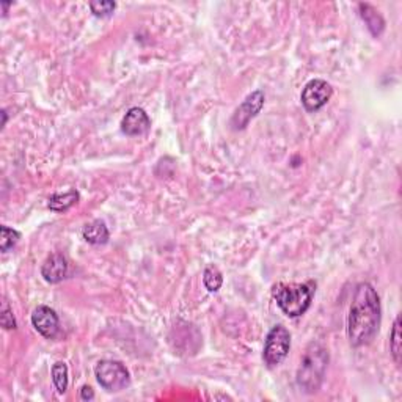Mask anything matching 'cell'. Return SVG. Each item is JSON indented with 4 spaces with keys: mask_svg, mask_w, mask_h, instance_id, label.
Here are the masks:
<instances>
[{
    "mask_svg": "<svg viewBox=\"0 0 402 402\" xmlns=\"http://www.w3.org/2000/svg\"><path fill=\"white\" fill-rule=\"evenodd\" d=\"M381 325V300L369 283H360L349 308L347 336L353 347L366 346L374 340Z\"/></svg>",
    "mask_w": 402,
    "mask_h": 402,
    "instance_id": "cell-1",
    "label": "cell"
},
{
    "mask_svg": "<svg viewBox=\"0 0 402 402\" xmlns=\"http://www.w3.org/2000/svg\"><path fill=\"white\" fill-rule=\"evenodd\" d=\"M329 365V352L319 342H310L297 369V385L305 393H316L321 388Z\"/></svg>",
    "mask_w": 402,
    "mask_h": 402,
    "instance_id": "cell-2",
    "label": "cell"
},
{
    "mask_svg": "<svg viewBox=\"0 0 402 402\" xmlns=\"http://www.w3.org/2000/svg\"><path fill=\"white\" fill-rule=\"evenodd\" d=\"M313 294L311 283H279L272 289L277 305L288 317H299L310 308Z\"/></svg>",
    "mask_w": 402,
    "mask_h": 402,
    "instance_id": "cell-3",
    "label": "cell"
},
{
    "mask_svg": "<svg viewBox=\"0 0 402 402\" xmlns=\"http://www.w3.org/2000/svg\"><path fill=\"white\" fill-rule=\"evenodd\" d=\"M94 374L99 385L107 392H121L131 383L126 366L114 360H101L94 368Z\"/></svg>",
    "mask_w": 402,
    "mask_h": 402,
    "instance_id": "cell-4",
    "label": "cell"
},
{
    "mask_svg": "<svg viewBox=\"0 0 402 402\" xmlns=\"http://www.w3.org/2000/svg\"><path fill=\"white\" fill-rule=\"evenodd\" d=\"M289 349H291V333L288 332V329L283 327V325L272 327V330L268 333V338H265L263 352L265 365L269 368L279 366L288 357Z\"/></svg>",
    "mask_w": 402,
    "mask_h": 402,
    "instance_id": "cell-5",
    "label": "cell"
},
{
    "mask_svg": "<svg viewBox=\"0 0 402 402\" xmlns=\"http://www.w3.org/2000/svg\"><path fill=\"white\" fill-rule=\"evenodd\" d=\"M333 94V88L329 82L322 79H313L305 85L302 91V104L308 112L321 110L325 104L329 103Z\"/></svg>",
    "mask_w": 402,
    "mask_h": 402,
    "instance_id": "cell-6",
    "label": "cell"
},
{
    "mask_svg": "<svg viewBox=\"0 0 402 402\" xmlns=\"http://www.w3.org/2000/svg\"><path fill=\"white\" fill-rule=\"evenodd\" d=\"M263 105H264V93L261 90H256L252 94H248L244 103L239 105L231 118L233 129H236V131L244 129L247 124L250 123L252 118H255L259 114Z\"/></svg>",
    "mask_w": 402,
    "mask_h": 402,
    "instance_id": "cell-7",
    "label": "cell"
},
{
    "mask_svg": "<svg viewBox=\"0 0 402 402\" xmlns=\"http://www.w3.org/2000/svg\"><path fill=\"white\" fill-rule=\"evenodd\" d=\"M32 324L40 335H43L44 338L49 340L55 338V335L58 333V327H60L57 313L44 305L35 308L32 315Z\"/></svg>",
    "mask_w": 402,
    "mask_h": 402,
    "instance_id": "cell-8",
    "label": "cell"
},
{
    "mask_svg": "<svg viewBox=\"0 0 402 402\" xmlns=\"http://www.w3.org/2000/svg\"><path fill=\"white\" fill-rule=\"evenodd\" d=\"M69 265L67 258L62 253H52L51 256H47L46 261L41 265V275L47 283H60L68 277Z\"/></svg>",
    "mask_w": 402,
    "mask_h": 402,
    "instance_id": "cell-9",
    "label": "cell"
},
{
    "mask_svg": "<svg viewBox=\"0 0 402 402\" xmlns=\"http://www.w3.org/2000/svg\"><path fill=\"white\" fill-rule=\"evenodd\" d=\"M150 116L140 107L129 109L121 120V131L126 135H141L150 131Z\"/></svg>",
    "mask_w": 402,
    "mask_h": 402,
    "instance_id": "cell-10",
    "label": "cell"
},
{
    "mask_svg": "<svg viewBox=\"0 0 402 402\" xmlns=\"http://www.w3.org/2000/svg\"><path fill=\"white\" fill-rule=\"evenodd\" d=\"M358 11H360V16H362V19L365 21L366 26H368L369 32L374 35V37H381L383 30H385V21H383V17L381 16L379 11H377L369 3H360Z\"/></svg>",
    "mask_w": 402,
    "mask_h": 402,
    "instance_id": "cell-11",
    "label": "cell"
},
{
    "mask_svg": "<svg viewBox=\"0 0 402 402\" xmlns=\"http://www.w3.org/2000/svg\"><path fill=\"white\" fill-rule=\"evenodd\" d=\"M84 239L88 242V244L93 245H104L109 242V228L105 227V223L103 220H94L91 223H88L84 227Z\"/></svg>",
    "mask_w": 402,
    "mask_h": 402,
    "instance_id": "cell-12",
    "label": "cell"
},
{
    "mask_svg": "<svg viewBox=\"0 0 402 402\" xmlns=\"http://www.w3.org/2000/svg\"><path fill=\"white\" fill-rule=\"evenodd\" d=\"M80 198V195L78 191L71 189L67 193H55L49 198V206L51 211L54 212H67L69 208H73L74 204H78V201Z\"/></svg>",
    "mask_w": 402,
    "mask_h": 402,
    "instance_id": "cell-13",
    "label": "cell"
},
{
    "mask_svg": "<svg viewBox=\"0 0 402 402\" xmlns=\"http://www.w3.org/2000/svg\"><path fill=\"white\" fill-rule=\"evenodd\" d=\"M390 351L396 365H401V353H402V340H401V317H396L393 324L392 335H390Z\"/></svg>",
    "mask_w": 402,
    "mask_h": 402,
    "instance_id": "cell-14",
    "label": "cell"
},
{
    "mask_svg": "<svg viewBox=\"0 0 402 402\" xmlns=\"http://www.w3.org/2000/svg\"><path fill=\"white\" fill-rule=\"evenodd\" d=\"M52 381H54V385L57 388V392L63 394L67 393L68 390V366L63 362H57L52 366Z\"/></svg>",
    "mask_w": 402,
    "mask_h": 402,
    "instance_id": "cell-15",
    "label": "cell"
},
{
    "mask_svg": "<svg viewBox=\"0 0 402 402\" xmlns=\"http://www.w3.org/2000/svg\"><path fill=\"white\" fill-rule=\"evenodd\" d=\"M203 283L209 292H217L222 288L223 275L217 265H208L203 275Z\"/></svg>",
    "mask_w": 402,
    "mask_h": 402,
    "instance_id": "cell-16",
    "label": "cell"
},
{
    "mask_svg": "<svg viewBox=\"0 0 402 402\" xmlns=\"http://www.w3.org/2000/svg\"><path fill=\"white\" fill-rule=\"evenodd\" d=\"M21 239V234L13 228H8L7 225L0 227V250L3 253L10 252Z\"/></svg>",
    "mask_w": 402,
    "mask_h": 402,
    "instance_id": "cell-17",
    "label": "cell"
},
{
    "mask_svg": "<svg viewBox=\"0 0 402 402\" xmlns=\"http://www.w3.org/2000/svg\"><path fill=\"white\" fill-rule=\"evenodd\" d=\"M116 8V3L112 0H96V2H90L91 13L96 17H107Z\"/></svg>",
    "mask_w": 402,
    "mask_h": 402,
    "instance_id": "cell-18",
    "label": "cell"
},
{
    "mask_svg": "<svg viewBox=\"0 0 402 402\" xmlns=\"http://www.w3.org/2000/svg\"><path fill=\"white\" fill-rule=\"evenodd\" d=\"M2 327L11 330V329H16V321H15V316H13V310H11V306L7 300L3 299L2 302Z\"/></svg>",
    "mask_w": 402,
    "mask_h": 402,
    "instance_id": "cell-19",
    "label": "cell"
},
{
    "mask_svg": "<svg viewBox=\"0 0 402 402\" xmlns=\"http://www.w3.org/2000/svg\"><path fill=\"white\" fill-rule=\"evenodd\" d=\"M94 398V393H93V388L91 387H82L80 390V399L82 401H91Z\"/></svg>",
    "mask_w": 402,
    "mask_h": 402,
    "instance_id": "cell-20",
    "label": "cell"
}]
</instances>
